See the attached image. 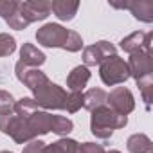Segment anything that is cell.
Returning a JSON list of instances; mask_svg holds the SVG:
<instances>
[{"instance_id":"cell-11","label":"cell","mask_w":153,"mask_h":153,"mask_svg":"<svg viewBox=\"0 0 153 153\" xmlns=\"http://www.w3.org/2000/svg\"><path fill=\"white\" fill-rule=\"evenodd\" d=\"M25 121H27V128H29L33 139L52 131V114H49V112L36 110L29 117H25Z\"/></svg>"},{"instance_id":"cell-16","label":"cell","mask_w":153,"mask_h":153,"mask_svg":"<svg viewBox=\"0 0 153 153\" xmlns=\"http://www.w3.org/2000/svg\"><path fill=\"white\" fill-rule=\"evenodd\" d=\"M126 148L130 153H153L151 139L144 133H133L126 140Z\"/></svg>"},{"instance_id":"cell-15","label":"cell","mask_w":153,"mask_h":153,"mask_svg":"<svg viewBox=\"0 0 153 153\" xmlns=\"http://www.w3.org/2000/svg\"><path fill=\"white\" fill-rule=\"evenodd\" d=\"M45 54L38 49V47H34L33 43H24L22 45V49H20V61L24 63V65H27V67H40V65H43L45 63Z\"/></svg>"},{"instance_id":"cell-10","label":"cell","mask_w":153,"mask_h":153,"mask_svg":"<svg viewBox=\"0 0 153 153\" xmlns=\"http://www.w3.org/2000/svg\"><path fill=\"white\" fill-rule=\"evenodd\" d=\"M18 11L27 20V24L42 22L51 15V2H45V0H25V2H18Z\"/></svg>"},{"instance_id":"cell-21","label":"cell","mask_w":153,"mask_h":153,"mask_svg":"<svg viewBox=\"0 0 153 153\" xmlns=\"http://www.w3.org/2000/svg\"><path fill=\"white\" fill-rule=\"evenodd\" d=\"M15 114H18V115H22V117H29L33 112H36V110H40L38 108V105L34 103V99L33 97H22L20 101H16L15 103Z\"/></svg>"},{"instance_id":"cell-26","label":"cell","mask_w":153,"mask_h":153,"mask_svg":"<svg viewBox=\"0 0 153 153\" xmlns=\"http://www.w3.org/2000/svg\"><path fill=\"white\" fill-rule=\"evenodd\" d=\"M15 97L9 94V92H6V90H0V115L2 114H7V112H13V108H15Z\"/></svg>"},{"instance_id":"cell-6","label":"cell","mask_w":153,"mask_h":153,"mask_svg":"<svg viewBox=\"0 0 153 153\" xmlns=\"http://www.w3.org/2000/svg\"><path fill=\"white\" fill-rule=\"evenodd\" d=\"M15 72H16L18 81L24 83L31 92H36L38 88H42L43 85H47V83L51 81L47 76H45V72H42V70L36 68V67H27V65H24L22 61L16 63Z\"/></svg>"},{"instance_id":"cell-1","label":"cell","mask_w":153,"mask_h":153,"mask_svg":"<svg viewBox=\"0 0 153 153\" xmlns=\"http://www.w3.org/2000/svg\"><path fill=\"white\" fill-rule=\"evenodd\" d=\"M90 114V131L99 139H110L114 130L124 128L128 124V115H121L106 105L92 110Z\"/></svg>"},{"instance_id":"cell-23","label":"cell","mask_w":153,"mask_h":153,"mask_svg":"<svg viewBox=\"0 0 153 153\" xmlns=\"http://www.w3.org/2000/svg\"><path fill=\"white\" fill-rule=\"evenodd\" d=\"M15 51H16V40L7 33H0V58L11 56Z\"/></svg>"},{"instance_id":"cell-27","label":"cell","mask_w":153,"mask_h":153,"mask_svg":"<svg viewBox=\"0 0 153 153\" xmlns=\"http://www.w3.org/2000/svg\"><path fill=\"white\" fill-rule=\"evenodd\" d=\"M6 22H7V25H9L11 29H16V31H22V29H25V27L29 25V24H27V20H25V18L22 16V13L18 11V7H16V11H15V13H13Z\"/></svg>"},{"instance_id":"cell-19","label":"cell","mask_w":153,"mask_h":153,"mask_svg":"<svg viewBox=\"0 0 153 153\" xmlns=\"http://www.w3.org/2000/svg\"><path fill=\"white\" fill-rule=\"evenodd\" d=\"M76 149H78V142L74 139L63 137V139H58L56 142L45 146L42 153H76Z\"/></svg>"},{"instance_id":"cell-13","label":"cell","mask_w":153,"mask_h":153,"mask_svg":"<svg viewBox=\"0 0 153 153\" xmlns=\"http://www.w3.org/2000/svg\"><path fill=\"white\" fill-rule=\"evenodd\" d=\"M79 9V2L76 0H52L51 11L63 22H70Z\"/></svg>"},{"instance_id":"cell-9","label":"cell","mask_w":153,"mask_h":153,"mask_svg":"<svg viewBox=\"0 0 153 153\" xmlns=\"http://www.w3.org/2000/svg\"><path fill=\"white\" fill-rule=\"evenodd\" d=\"M128 68H130V78H133L135 81L144 78V76L153 74V56L146 51H137L133 54H130V59L126 61Z\"/></svg>"},{"instance_id":"cell-7","label":"cell","mask_w":153,"mask_h":153,"mask_svg":"<svg viewBox=\"0 0 153 153\" xmlns=\"http://www.w3.org/2000/svg\"><path fill=\"white\" fill-rule=\"evenodd\" d=\"M115 52H117V49L114 43L101 40V42L83 49V63H85V67H96V65H101L106 58L115 56Z\"/></svg>"},{"instance_id":"cell-22","label":"cell","mask_w":153,"mask_h":153,"mask_svg":"<svg viewBox=\"0 0 153 153\" xmlns=\"http://www.w3.org/2000/svg\"><path fill=\"white\" fill-rule=\"evenodd\" d=\"M74 128L72 121L63 117V115H52V133L56 135H67Z\"/></svg>"},{"instance_id":"cell-3","label":"cell","mask_w":153,"mask_h":153,"mask_svg":"<svg viewBox=\"0 0 153 153\" xmlns=\"http://www.w3.org/2000/svg\"><path fill=\"white\" fill-rule=\"evenodd\" d=\"M99 78L105 85L114 87V85H121L126 79H130V68L128 63L119 58L117 54L112 58H106L101 65H99Z\"/></svg>"},{"instance_id":"cell-12","label":"cell","mask_w":153,"mask_h":153,"mask_svg":"<svg viewBox=\"0 0 153 153\" xmlns=\"http://www.w3.org/2000/svg\"><path fill=\"white\" fill-rule=\"evenodd\" d=\"M90 70L88 67L85 65H78V67H74L68 76H67V88L70 92H83V88L87 87L88 79H90Z\"/></svg>"},{"instance_id":"cell-18","label":"cell","mask_w":153,"mask_h":153,"mask_svg":"<svg viewBox=\"0 0 153 153\" xmlns=\"http://www.w3.org/2000/svg\"><path fill=\"white\" fill-rule=\"evenodd\" d=\"M144 36H146V33H140V31H135V33L128 34L126 38L121 40V49L128 54H133V52L140 51L144 47Z\"/></svg>"},{"instance_id":"cell-25","label":"cell","mask_w":153,"mask_h":153,"mask_svg":"<svg viewBox=\"0 0 153 153\" xmlns=\"http://www.w3.org/2000/svg\"><path fill=\"white\" fill-rule=\"evenodd\" d=\"M83 49V40H81V36L76 33V31H70L68 33V40H67V43H65V51H68V52H78V51H81Z\"/></svg>"},{"instance_id":"cell-14","label":"cell","mask_w":153,"mask_h":153,"mask_svg":"<svg viewBox=\"0 0 153 153\" xmlns=\"http://www.w3.org/2000/svg\"><path fill=\"white\" fill-rule=\"evenodd\" d=\"M126 9L131 11V15L140 22H153V2H149V0H128Z\"/></svg>"},{"instance_id":"cell-17","label":"cell","mask_w":153,"mask_h":153,"mask_svg":"<svg viewBox=\"0 0 153 153\" xmlns=\"http://www.w3.org/2000/svg\"><path fill=\"white\" fill-rule=\"evenodd\" d=\"M106 97H108V94L103 88H90V90H87L83 94V106L92 112V110H96L99 106H105Z\"/></svg>"},{"instance_id":"cell-29","label":"cell","mask_w":153,"mask_h":153,"mask_svg":"<svg viewBox=\"0 0 153 153\" xmlns=\"http://www.w3.org/2000/svg\"><path fill=\"white\" fill-rule=\"evenodd\" d=\"M76 153H105V148L96 142H83V144H78Z\"/></svg>"},{"instance_id":"cell-31","label":"cell","mask_w":153,"mask_h":153,"mask_svg":"<svg viewBox=\"0 0 153 153\" xmlns=\"http://www.w3.org/2000/svg\"><path fill=\"white\" fill-rule=\"evenodd\" d=\"M105 153H121L119 149H110V151H105Z\"/></svg>"},{"instance_id":"cell-32","label":"cell","mask_w":153,"mask_h":153,"mask_svg":"<svg viewBox=\"0 0 153 153\" xmlns=\"http://www.w3.org/2000/svg\"><path fill=\"white\" fill-rule=\"evenodd\" d=\"M0 153H13V151H0Z\"/></svg>"},{"instance_id":"cell-4","label":"cell","mask_w":153,"mask_h":153,"mask_svg":"<svg viewBox=\"0 0 153 153\" xmlns=\"http://www.w3.org/2000/svg\"><path fill=\"white\" fill-rule=\"evenodd\" d=\"M34 94V103L38 105V108H45V110H65V101H67V92L49 81L47 85H43L42 88H38Z\"/></svg>"},{"instance_id":"cell-2","label":"cell","mask_w":153,"mask_h":153,"mask_svg":"<svg viewBox=\"0 0 153 153\" xmlns=\"http://www.w3.org/2000/svg\"><path fill=\"white\" fill-rule=\"evenodd\" d=\"M0 131L9 135L16 144H27L29 140H33L25 117L15 114V110L0 115Z\"/></svg>"},{"instance_id":"cell-24","label":"cell","mask_w":153,"mask_h":153,"mask_svg":"<svg viewBox=\"0 0 153 153\" xmlns=\"http://www.w3.org/2000/svg\"><path fill=\"white\" fill-rule=\"evenodd\" d=\"M81 106H83V92H70V94H67L65 110L68 114H76Z\"/></svg>"},{"instance_id":"cell-8","label":"cell","mask_w":153,"mask_h":153,"mask_svg":"<svg viewBox=\"0 0 153 153\" xmlns=\"http://www.w3.org/2000/svg\"><path fill=\"white\" fill-rule=\"evenodd\" d=\"M106 106H110L114 112L121 114V115H128L133 112L135 108V99L133 94L126 88V87H117L114 88L108 97H106Z\"/></svg>"},{"instance_id":"cell-28","label":"cell","mask_w":153,"mask_h":153,"mask_svg":"<svg viewBox=\"0 0 153 153\" xmlns=\"http://www.w3.org/2000/svg\"><path fill=\"white\" fill-rule=\"evenodd\" d=\"M18 7V2L16 0H0V16L4 20H7Z\"/></svg>"},{"instance_id":"cell-30","label":"cell","mask_w":153,"mask_h":153,"mask_svg":"<svg viewBox=\"0 0 153 153\" xmlns=\"http://www.w3.org/2000/svg\"><path fill=\"white\" fill-rule=\"evenodd\" d=\"M43 148H45V142H42V140H38V139H33V140H29V142L24 146V151H22V153H42Z\"/></svg>"},{"instance_id":"cell-5","label":"cell","mask_w":153,"mask_h":153,"mask_svg":"<svg viewBox=\"0 0 153 153\" xmlns=\"http://www.w3.org/2000/svg\"><path fill=\"white\" fill-rule=\"evenodd\" d=\"M68 33L70 31L59 24H45L43 27H40L36 31V42L43 47H49V49H54V47L65 49V43L68 40Z\"/></svg>"},{"instance_id":"cell-20","label":"cell","mask_w":153,"mask_h":153,"mask_svg":"<svg viewBox=\"0 0 153 153\" xmlns=\"http://www.w3.org/2000/svg\"><path fill=\"white\" fill-rule=\"evenodd\" d=\"M135 83H137V87H139V90H140V94H142V101H144L146 106L149 108L151 97H153V74L144 76V78L137 79Z\"/></svg>"}]
</instances>
